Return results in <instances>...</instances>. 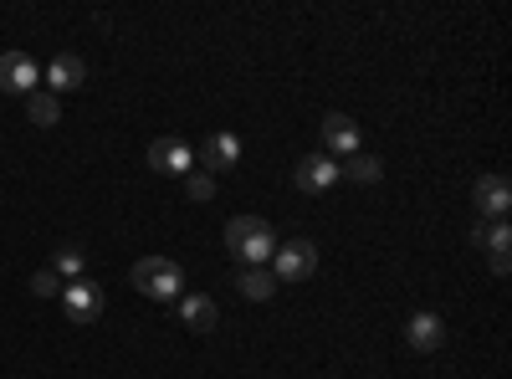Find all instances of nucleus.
Instances as JSON below:
<instances>
[{"instance_id": "obj_1", "label": "nucleus", "mask_w": 512, "mask_h": 379, "mask_svg": "<svg viewBox=\"0 0 512 379\" xmlns=\"http://www.w3.org/2000/svg\"><path fill=\"white\" fill-rule=\"evenodd\" d=\"M226 246L241 267H267L272 251H277V236L262 216H231L226 221Z\"/></svg>"}, {"instance_id": "obj_2", "label": "nucleus", "mask_w": 512, "mask_h": 379, "mask_svg": "<svg viewBox=\"0 0 512 379\" xmlns=\"http://www.w3.org/2000/svg\"><path fill=\"white\" fill-rule=\"evenodd\" d=\"M128 277H134V287L144 292V298H154V303H180L185 298V272H180V262H169V257H139Z\"/></svg>"}, {"instance_id": "obj_3", "label": "nucleus", "mask_w": 512, "mask_h": 379, "mask_svg": "<svg viewBox=\"0 0 512 379\" xmlns=\"http://www.w3.org/2000/svg\"><path fill=\"white\" fill-rule=\"evenodd\" d=\"M313 272H318V246L313 241L297 236V241H287V246L272 251V277L277 282H308Z\"/></svg>"}, {"instance_id": "obj_4", "label": "nucleus", "mask_w": 512, "mask_h": 379, "mask_svg": "<svg viewBox=\"0 0 512 379\" xmlns=\"http://www.w3.org/2000/svg\"><path fill=\"white\" fill-rule=\"evenodd\" d=\"M62 308L72 323H98L103 318V287L93 277H77V282H62Z\"/></svg>"}, {"instance_id": "obj_5", "label": "nucleus", "mask_w": 512, "mask_h": 379, "mask_svg": "<svg viewBox=\"0 0 512 379\" xmlns=\"http://www.w3.org/2000/svg\"><path fill=\"white\" fill-rule=\"evenodd\" d=\"M41 88V67L31 62V52H0V93L31 98Z\"/></svg>"}, {"instance_id": "obj_6", "label": "nucleus", "mask_w": 512, "mask_h": 379, "mask_svg": "<svg viewBox=\"0 0 512 379\" xmlns=\"http://www.w3.org/2000/svg\"><path fill=\"white\" fill-rule=\"evenodd\" d=\"M292 180H297V190H303V195H323V190H333L338 180H344V164L328 159V154H308V159H297Z\"/></svg>"}, {"instance_id": "obj_7", "label": "nucleus", "mask_w": 512, "mask_h": 379, "mask_svg": "<svg viewBox=\"0 0 512 379\" xmlns=\"http://www.w3.org/2000/svg\"><path fill=\"white\" fill-rule=\"evenodd\" d=\"M149 164H154V175H180L185 180L195 170V149L185 139H175V134H164V139L149 144Z\"/></svg>"}, {"instance_id": "obj_8", "label": "nucleus", "mask_w": 512, "mask_h": 379, "mask_svg": "<svg viewBox=\"0 0 512 379\" xmlns=\"http://www.w3.org/2000/svg\"><path fill=\"white\" fill-rule=\"evenodd\" d=\"M323 144H328V159H354L359 154V123L349 113H323Z\"/></svg>"}, {"instance_id": "obj_9", "label": "nucleus", "mask_w": 512, "mask_h": 379, "mask_svg": "<svg viewBox=\"0 0 512 379\" xmlns=\"http://www.w3.org/2000/svg\"><path fill=\"white\" fill-rule=\"evenodd\" d=\"M241 164V139L236 134H210L205 144H200V170L216 180V175H226V170H236Z\"/></svg>"}, {"instance_id": "obj_10", "label": "nucleus", "mask_w": 512, "mask_h": 379, "mask_svg": "<svg viewBox=\"0 0 512 379\" xmlns=\"http://www.w3.org/2000/svg\"><path fill=\"white\" fill-rule=\"evenodd\" d=\"M405 344H410L415 354H436V349L446 344V323H441L436 313H415V318L405 323Z\"/></svg>"}, {"instance_id": "obj_11", "label": "nucleus", "mask_w": 512, "mask_h": 379, "mask_svg": "<svg viewBox=\"0 0 512 379\" xmlns=\"http://www.w3.org/2000/svg\"><path fill=\"white\" fill-rule=\"evenodd\" d=\"M507 205H512L507 175H482L477 180V210H482L487 221H507Z\"/></svg>"}, {"instance_id": "obj_12", "label": "nucleus", "mask_w": 512, "mask_h": 379, "mask_svg": "<svg viewBox=\"0 0 512 379\" xmlns=\"http://www.w3.org/2000/svg\"><path fill=\"white\" fill-rule=\"evenodd\" d=\"M41 77H47V93H77L82 77H88V67H82V57H72V52H57Z\"/></svg>"}, {"instance_id": "obj_13", "label": "nucleus", "mask_w": 512, "mask_h": 379, "mask_svg": "<svg viewBox=\"0 0 512 379\" xmlns=\"http://www.w3.org/2000/svg\"><path fill=\"white\" fill-rule=\"evenodd\" d=\"M180 318H185V328L210 333L221 323V308H216V298H205V292H185V298H180Z\"/></svg>"}, {"instance_id": "obj_14", "label": "nucleus", "mask_w": 512, "mask_h": 379, "mask_svg": "<svg viewBox=\"0 0 512 379\" xmlns=\"http://www.w3.org/2000/svg\"><path fill=\"white\" fill-rule=\"evenodd\" d=\"M236 287H241V298H251V303H267L272 292H277V277H272L267 267H246V272H236Z\"/></svg>"}, {"instance_id": "obj_15", "label": "nucleus", "mask_w": 512, "mask_h": 379, "mask_svg": "<svg viewBox=\"0 0 512 379\" xmlns=\"http://www.w3.org/2000/svg\"><path fill=\"white\" fill-rule=\"evenodd\" d=\"M26 113H31L36 129H52V123H62V98L47 93V88H36V93L26 98Z\"/></svg>"}, {"instance_id": "obj_16", "label": "nucleus", "mask_w": 512, "mask_h": 379, "mask_svg": "<svg viewBox=\"0 0 512 379\" xmlns=\"http://www.w3.org/2000/svg\"><path fill=\"white\" fill-rule=\"evenodd\" d=\"M472 241L487 246V251H507V246H512V226H507V221H482V226L472 231Z\"/></svg>"}, {"instance_id": "obj_17", "label": "nucleus", "mask_w": 512, "mask_h": 379, "mask_svg": "<svg viewBox=\"0 0 512 379\" xmlns=\"http://www.w3.org/2000/svg\"><path fill=\"white\" fill-rule=\"evenodd\" d=\"M82 267H88V251H82V246H62V251H57V262H52V272H57L62 282H77Z\"/></svg>"}, {"instance_id": "obj_18", "label": "nucleus", "mask_w": 512, "mask_h": 379, "mask_svg": "<svg viewBox=\"0 0 512 379\" xmlns=\"http://www.w3.org/2000/svg\"><path fill=\"white\" fill-rule=\"evenodd\" d=\"M344 175L359 180V185H379V180H384V164H379L374 154H354V159L344 164Z\"/></svg>"}, {"instance_id": "obj_19", "label": "nucleus", "mask_w": 512, "mask_h": 379, "mask_svg": "<svg viewBox=\"0 0 512 379\" xmlns=\"http://www.w3.org/2000/svg\"><path fill=\"white\" fill-rule=\"evenodd\" d=\"M185 195H190V200H200V205H205V200H210V195H216V180H210V175H205V170H190V175H185Z\"/></svg>"}, {"instance_id": "obj_20", "label": "nucleus", "mask_w": 512, "mask_h": 379, "mask_svg": "<svg viewBox=\"0 0 512 379\" xmlns=\"http://www.w3.org/2000/svg\"><path fill=\"white\" fill-rule=\"evenodd\" d=\"M31 298H62V277L47 267V272H36L31 277Z\"/></svg>"}, {"instance_id": "obj_21", "label": "nucleus", "mask_w": 512, "mask_h": 379, "mask_svg": "<svg viewBox=\"0 0 512 379\" xmlns=\"http://www.w3.org/2000/svg\"><path fill=\"white\" fill-rule=\"evenodd\" d=\"M492 272H497V277L512 272V257H507V251H492Z\"/></svg>"}]
</instances>
